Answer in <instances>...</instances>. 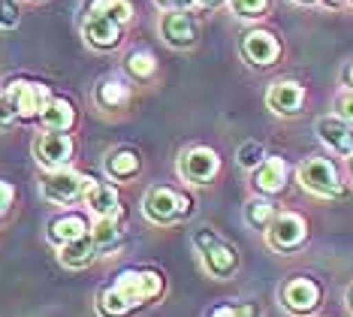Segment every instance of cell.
I'll return each mask as SVG.
<instances>
[{
    "label": "cell",
    "instance_id": "1",
    "mask_svg": "<svg viewBox=\"0 0 353 317\" xmlns=\"http://www.w3.org/2000/svg\"><path fill=\"white\" fill-rule=\"evenodd\" d=\"M163 294V278L151 269H127L115 278V284L100 296V314L103 317H127L136 308H142L151 299Z\"/></svg>",
    "mask_w": 353,
    "mask_h": 317
},
{
    "label": "cell",
    "instance_id": "2",
    "mask_svg": "<svg viewBox=\"0 0 353 317\" xmlns=\"http://www.w3.org/2000/svg\"><path fill=\"white\" fill-rule=\"evenodd\" d=\"M194 245L199 251V260H203V269L212 275V278H230V275L239 269L236 248L227 245V242H221L214 233L199 230L194 236Z\"/></svg>",
    "mask_w": 353,
    "mask_h": 317
},
{
    "label": "cell",
    "instance_id": "3",
    "mask_svg": "<svg viewBox=\"0 0 353 317\" xmlns=\"http://www.w3.org/2000/svg\"><path fill=\"white\" fill-rule=\"evenodd\" d=\"M190 209H194L190 200L175 193L172 188H151L145 197V206H142V211H145V218L151 224H172L188 215Z\"/></svg>",
    "mask_w": 353,
    "mask_h": 317
},
{
    "label": "cell",
    "instance_id": "4",
    "mask_svg": "<svg viewBox=\"0 0 353 317\" xmlns=\"http://www.w3.org/2000/svg\"><path fill=\"white\" fill-rule=\"evenodd\" d=\"M299 182L305 191L317 193V197H339L341 193V178L335 166L323 157H308L299 166Z\"/></svg>",
    "mask_w": 353,
    "mask_h": 317
},
{
    "label": "cell",
    "instance_id": "5",
    "mask_svg": "<svg viewBox=\"0 0 353 317\" xmlns=\"http://www.w3.org/2000/svg\"><path fill=\"white\" fill-rule=\"evenodd\" d=\"M91 178H85L82 173H73V169H54L43 178V197L52 202H73L79 197H85L88 188H91Z\"/></svg>",
    "mask_w": 353,
    "mask_h": 317
},
{
    "label": "cell",
    "instance_id": "6",
    "mask_svg": "<svg viewBox=\"0 0 353 317\" xmlns=\"http://www.w3.org/2000/svg\"><path fill=\"white\" fill-rule=\"evenodd\" d=\"M305 236H308V230H305V221L299 215H293V211H284V215H275L272 218V224L266 227V242L269 248L275 251H296L305 242Z\"/></svg>",
    "mask_w": 353,
    "mask_h": 317
},
{
    "label": "cell",
    "instance_id": "7",
    "mask_svg": "<svg viewBox=\"0 0 353 317\" xmlns=\"http://www.w3.org/2000/svg\"><path fill=\"white\" fill-rule=\"evenodd\" d=\"M221 169V157L212 148H188L179 157V175L188 184H208Z\"/></svg>",
    "mask_w": 353,
    "mask_h": 317
},
{
    "label": "cell",
    "instance_id": "8",
    "mask_svg": "<svg viewBox=\"0 0 353 317\" xmlns=\"http://www.w3.org/2000/svg\"><path fill=\"white\" fill-rule=\"evenodd\" d=\"M6 94H10L19 118H39V112L49 103V88L37 82H12L6 88Z\"/></svg>",
    "mask_w": 353,
    "mask_h": 317
},
{
    "label": "cell",
    "instance_id": "9",
    "mask_svg": "<svg viewBox=\"0 0 353 317\" xmlns=\"http://www.w3.org/2000/svg\"><path fill=\"white\" fill-rule=\"evenodd\" d=\"M34 154L43 166L49 169H61L63 164H70L73 157V140L67 133H58V130H49L34 142Z\"/></svg>",
    "mask_w": 353,
    "mask_h": 317
},
{
    "label": "cell",
    "instance_id": "10",
    "mask_svg": "<svg viewBox=\"0 0 353 317\" xmlns=\"http://www.w3.org/2000/svg\"><path fill=\"white\" fill-rule=\"evenodd\" d=\"M281 299L293 314H311L320 305V287L311 278H293L284 284Z\"/></svg>",
    "mask_w": 353,
    "mask_h": 317
},
{
    "label": "cell",
    "instance_id": "11",
    "mask_svg": "<svg viewBox=\"0 0 353 317\" xmlns=\"http://www.w3.org/2000/svg\"><path fill=\"white\" fill-rule=\"evenodd\" d=\"M82 34L88 39V46H94V48H112V46L121 43V21H115V19H109V15L91 10V12H88V19H85Z\"/></svg>",
    "mask_w": 353,
    "mask_h": 317
},
{
    "label": "cell",
    "instance_id": "12",
    "mask_svg": "<svg viewBox=\"0 0 353 317\" xmlns=\"http://www.w3.org/2000/svg\"><path fill=\"white\" fill-rule=\"evenodd\" d=\"M160 37L175 48H188V46H194V39H196V24L181 10L179 12H163L160 15Z\"/></svg>",
    "mask_w": 353,
    "mask_h": 317
},
{
    "label": "cell",
    "instance_id": "13",
    "mask_svg": "<svg viewBox=\"0 0 353 317\" xmlns=\"http://www.w3.org/2000/svg\"><path fill=\"white\" fill-rule=\"evenodd\" d=\"M242 52H245L248 61L256 64V67H269V64L278 61L281 46H278V39L272 37L269 30H251V34L245 37V43H242Z\"/></svg>",
    "mask_w": 353,
    "mask_h": 317
},
{
    "label": "cell",
    "instance_id": "14",
    "mask_svg": "<svg viewBox=\"0 0 353 317\" xmlns=\"http://www.w3.org/2000/svg\"><path fill=\"white\" fill-rule=\"evenodd\" d=\"M317 136L323 140L335 154H350L353 151V130L344 118L326 115L317 121Z\"/></svg>",
    "mask_w": 353,
    "mask_h": 317
},
{
    "label": "cell",
    "instance_id": "15",
    "mask_svg": "<svg viewBox=\"0 0 353 317\" xmlns=\"http://www.w3.org/2000/svg\"><path fill=\"white\" fill-rule=\"evenodd\" d=\"M302 100H305V91L296 82H275L266 94L269 109L278 112V115H296L302 109Z\"/></svg>",
    "mask_w": 353,
    "mask_h": 317
},
{
    "label": "cell",
    "instance_id": "16",
    "mask_svg": "<svg viewBox=\"0 0 353 317\" xmlns=\"http://www.w3.org/2000/svg\"><path fill=\"white\" fill-rule=\"evenodd\" d=\"M287 182V164L281 157H269L256 166L254 173V188L260 193H278Z\"/></svg>",
    "mask_w": 353,
    "mask_h": 317
},
{
    "label": "cell",
    "instance_id": "17",
    "mask_svg": "<svg viewBox=\"0 0 353 317\" xmlns=\"http://www.w3.org/2000/svg\"><path fill=\"white\" fill-rule=\"evenodd\" d=\"M85 197L97 218H121L124 215V206H121V200H118V193L106 188V184H91Z\"/></svg>",
    "mask_w": 353,
    "mask_h": 317
},
{
    "label": "cell",
    "instance_id": "18",
    "mask_svg": "<svg viewBox=\"0 0 353 317\" xmlns=\"http://www.w3.org/2000/svg\"><path fill=\"white\" fill-rule=\"evenodd\" d=\"M94 251H97V245H94L91 236H79V239L73 242H63L61 251H58V260L63 266H70V269H79V266H88L94 260Z\"/></svg>",
    "mask_w": 353,
    "mask_h": 317
},
{
    "label": "cell",
    "instance_id": "19",
    "mask_svg": "<svg viewBox=\"0 0 353 317\" xmlns=\"http://www.w3.org/2000/svg\"><path fill=\"white\" fill-rule=\"evenodd\" d=\"M73 121H76V112L67 100H49L46 109L39 112V124H43V130H58V133H63V130L73 127Z\"/></svg>",
    "mask_w": 353,
    "mask_h": 317
},
{
    "label": "cell",
    "instance_id": "20",
    "mask_svg": "<svg viewBox=\"0 0 353 317\" xmlns=\"http://www.w3.org/2000/svg\"><path fill=\"white\" fill-rule=\"evenodd\" d=\"M139 166H142L139 154L130 148H118L106 157V175H112V178H133L139 173Z\"/></svg>",
    "mask_w": 353,
    "mask_h": 317
},
{
    "label": "cell",
    "instance_id": "21",
    "mask_svg": "<svg viewBox=\"0 0 353 317\" xmlns=\"http://www.w3.org/2000/svg\"><path fill=\"white\" fill-rule=\"evenodd\" d=\"M88 233V224L82 221L79 215H67V218H58V221L49 224V239L54 245H63V242H73L79 236Z\"/></svg>",
    "mask_w": 353,
    "mask_h": 317
},
{
    "label": "cell",
    "instance_id": "22",
    "mask_svg": "<svg viewBox=\"0 0 353 317\" xmlns=\"http://www.w3.org/2000/svg\"><path fill=\"white\" fill-rule=\"evenodd\" d=\"M88 236L94 239V245H97V248L115 245L118 236H121V230H118V218H97V221H94V227L88 230Z\"/></svg>",
    "mask_w": 353,
    "mask_h": 317
},
{
    "label": "cell",
    "instance_id": "23",
    "mask_svg": "<svg viewBox=\"0 0 353 317\" xmlns=\"http://www.w3.org/2000/svg\"><path fill=\"white\" fill-rule=\"evenodd\" d=\"M245 215H248V224L256 227V230H266V227L272 224V218H275V206H272L269 200H251L248 202V209H245Z\"/></svg>",
    "mask_w": 353,
    "mask_h": 317
},
{
    "label": "cell",
    "instance_id": "24",
    "mask_svg": "<svg viewBox=\"0 0 353 317\" xmlns=\"http://www.w3.org/2000/svg\"><path fill=\"white\" fill-rule=\"evenodd\" d=\"M127 97H130V91H127V85L118 82V79H109V82H103L100 91H97V100L106 106V109H118L121 103H127Z\"/></svg>",
    "mask_w": 353,
    "mask_h": 317
},
{
    "label": "cell",
    "instance_id": "25",
    "mask_svg": "<svg viewBox=\"0 0 353 317\" xmlns=\"http://www.w3.org/2000/svg\"><path fill=\"white\" fill-rule=\"evenodd\" d=\"M91 10H94V12L109 15V19L121 21V24H127V21L133 19V6L127 3V0H94Z\"/></svg>",
    "mask_w": 353,
    "mask_h": 317
},
{
    "label": "cell",
    "instance_id": "26",
    "mask_svg": "<svg viewBox=\"0 0 353 317\" xmlns=\"http://www.w3.org/2000/svg\"><path fill=\"white\" fill-rule=\"evenodd\" d=\"M127 70H130L136 79H148L151 73H154V55L139 48V52H133L130 58H127Z\"/></svg>",
    "mask_w": 353,
    "mask_h": 317
},
{
    "label": "cell",
    "instance_id": "27",
    "mask_svg": "<svg viewBox=\"0 0 353 317\" xmlns=\"http://www.w3.org/2000/svg\"><path fill=\"white\" fill-rule=\"evenodd\" d=\"M263 157H266V151H263L260 142H242V145H239V166L256 169L263 164Z\"/></svg>",
    "mask_w": 353,
    "mask_h": 317
},
{
    "label": "cell",
    "instance_id": "28",
    "mask_svg": "<svg viewBox=\"0 0 353 317\" xmlns=\"http://www.w3.org/2000/svg\"><path fill=\"white\" fill-rule=\"evenodd\" d=\"M269 0H230V10L239 15V19H260L266 12Z\"/></svg>",
    "mask_w": 353,
    "mask_h": 317
},
{
    "label": "cell",
    "instance_id": "29",
    "mask_svg": "<svg viewBox=\"0 0 353 317\" xmlns=\"http://www.w3.org/2000/svg\"><path fill=\"white\" fill-rule=\"evenodd\" d=\"M21 19V10H19V3L15 0H0V28H15Z\"/></svg>",
    "mask_w": 353,
    "mask_h": 317
},
{
    "label": "cell",
    "instance_id": "30",
    "mask_svg": "<svg viewBox=\"0 0 353 317\" xmlns=\"http://www.w3.org/2000/svg\"><path fill=\"white\" fill-rule=\"evenodd\" d=\"M15 121H19V112H15V106L10 100V94H0V130L12 127Z\"/></svg>",
    "mask_w": 353,
    "mask_h": 317
},
{
    "label": "cell",
    "instance_id": "31",
    "mask_svg": "<svg viewBox=\"0 0 353 317\" xmlns=\"http://www.w3.org/2000/svg\"><path fill=\"white\" fill-rule=\"evenodd\" d=\"M212 317H256L254 305H221L214 308Z\"/></svg>",
    "mask_w": 353,
    "mask_h": 317
},
{
    "label": "cell",
    "instance_id": "32",
    "mask_svg": "<svg viewBox=\"0 0 353 317\" xmlns=\"http://www.w3.org/2000/svg\"><path fill=\"white\" fill-rule=\"evenodd\" d=\"M335 106H339V118H344L347 124H353V88L350 91H344Z\"/></svg>",
    "mask_w": 353,
    "mask_h": 317
},
{
    "label": "cell",
    "instance_id": "33",
    "mask_svg": "<svg viewBox=\"0 0 353 317\" xmlns=\"http://www.w3.org/2000/svg\"><path fill=\"white\" fill-rule=\"evenodd\" d=\"M12 200H15V191H12V184H10V182H0V218H3L6 211H10Z\"/></svg>",
    "mask_w": 353,
    "mask_h": 317
},
{
    "label": "cell",
    "instance_id": "34",
    "mask_svg": "<svg viewBox=\"0 0 353 317\" xmlns=\"http://www.w3.org/2000/svg\"><path fill=\"white\" fill-rule=\"evenodd\" d=\"M163 10H190V6L196 3V0H157Z\"/></svg>",
    "mask_w": 353,
    "mask_h": 317
},
{
    "label": "cell",
    "instance_id": "35",
    "mask_svg": "<svg viewBox=\"0 0 353 317\" xmlns=\"http://www.w3.org/2000/svg\"><path fill=\"white\" fill-rule=\"evenodd\" d=\"M347 82H350V85H353V67H350V70H347Z\"/></svg>",
    "mask_w": 353,
    "mask_h": 317
},
{
    "label": "cell",
    "instance_id": "36",
    "mask_svg": "<svg viewBox=\"0 0 353 317\" xmlns=\"http://www.w3.org/2000/svg\"><path fill=\"white\" fill-rule=\"evenodd\" d=\"M347 302H350V311H353V287H350V296H347Z\"/></svg>",
    "mask_w": 353,
    "mask_h": 317
},
{
    "label": "cell",
    "instance_id": "37",
    "mask_svg": "<svg viewBox=\"0 0 353 317\" xmlns=\"http://www.w3.org/2000/svg\"><path fill=\"white\" fill-rule=\"evenodd\" d=\"M347 164H350V175H353V151H350V160H347Z\"/></svg>",
    "mask_w": 353,
    "mask_h": 317
},
{
    "label": "cell",
    "instance_id": "38",
    "mask_svg": "<svg viewBox=\"0 0 353 317\" xmlns=\"http://www.w3.org/2000/svg\"><path fill=\"white\" fill-rule=\"evenodd\" d=\"M296 3H314V0H296Z\"/></svg>",
    "mask_w": 353,
    "mask_h": 317
},
{
    "label": "cell",
    "instance_id": "39",
    "mask_svg": "<svg viewBox=\"0 0 353 317\" xmlns=\"http://www.w3.org/2000/svg\"><path fill=\"white\" fill-rule=\"evenodd\" d=\"M203 3H218V0H203Z\"/></svg>",
    "mask_w": 353,
    "mask_h": 317
},
{
    "label": "cell",
    "instance_id": "40",
    "mask_svg": "<svg viewBox=\"0 0 353 317\" xmlns=\"http://www.w3.org/2000/svg\"><path fill=\"white\" fill-rule=\"evenodd\" d=\"M326 3H339V0H326Z\"/></svg>",
    "mask_w": 353,
    "mask_h": 317
}]
</instances>
